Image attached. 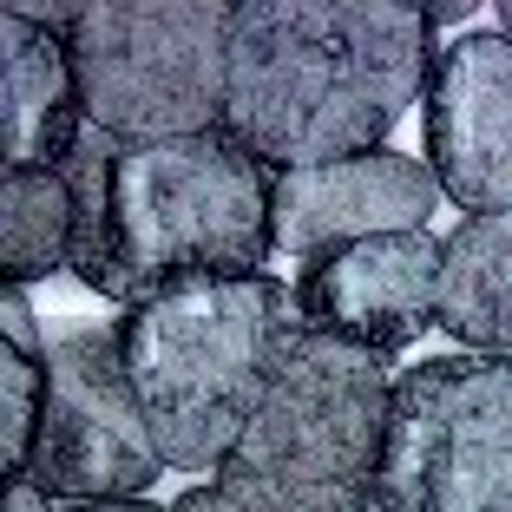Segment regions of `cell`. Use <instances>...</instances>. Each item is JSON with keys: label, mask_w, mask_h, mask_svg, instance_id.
Returning <instances> with one entry per match:
<instances>
[{"label": "cell", "mask_w": 512, "mask_h": 512, "mask_svg": "<svg viewBox=\"0 0 512 512\" xmlns=\"http://www.w3.org/2000/svg\"><path fill=\"white\" fill-rule=\"evenodd\" d=\"M440 53L427 7L401 0H243L224 132L276 178L388 151L394 119L434 86Z\"/></svg>", "instance_id": "obj_1"}, {"label": "cell", "mask_w": 512, "mask_h": 512, "mask_svg": "<svg viewBox=\"0 0 512 512\" xmlns=\"http://www.w3.org/2000/svg\"><path fill=\"white\" fill-rule=\"evenodd\" d=\"M302 335L296 289L276 276L184 283L132 302L119 316V348L165 467H224Z\"/></svg>", "instance_id": "obj_2"}, {"label": "cell", "mask_w": 512, "mask_h": 512, "mask_svg": "<svg viewBox=\"0 0 512 512\" xmlns=\"http://www.w3.org/2000/svg\"><path fill=\"white\" fill-rule=\"evenodd\" d=\"M112 302H145L184 283L263 276L276 250V171L230 132L171 145H119L112 158Z\"/></svg>", "instance_id": "obj_3"}, {"label": "cell", "mask_w": 512, "mask_h": 512, "mask_svg": "<svg viewBox=\"0 0 512 512\" xmlns=\"http://www.w3.org/2000/svg\"><path fill=\"white\" fill-rule=\"evenodd\" d=\"M388 355L335 335H302L270 381L243 440L230 447L224 493L243 512H355L375 499L394 421Z\"/></svg>", "instance_id": "obj_4"}, {"label": "cell", "mask_w": 512, "mask_h": 512, "mask_svg": "<svg viewBox=\"0 0 512 512\" xmlns=\"http://www.w3.org/2000/svg\"><path fill=\"white\" fill-rule=\"evenodd\" d=\"M230 20L217 0H86L66 33L86 119L125 151L224 132Z\"/></svg>", "instance_id": "obj_5"}, {"label": "cell", "mask_w": 512, "mask_h": 512, "mask_svg": "<svg viewBox=\"0 0 512 512\" xmlns=\"http://www.w3.org/2000/svg\"><path fill=\"white\" fill-rule=\"evenodd\" d=\"M388 512H512V355H434L394 388Z\"/></svg>", "instance_id": "obj_6"}, {"label": "cell", "mask_w": 512, "mask_h": 512, "mask_svg": "<svg viewBox=\"0 0 512 512\" xmlns=\"http://www.w3.org/2000/svg\"><path fill=\"white\" fill-rule=\"evenodd\" d=\"M46 407L27 473L60 506H119L138 499L165 453L125 375L119 322H53L46 329Z\"/></svg>", "instance_id": "obj_7"}, {"label": "cell", "mask_w": 512, "mask_h": 512, "mask_svg": "<svg viewBox=\"0 0 512 512\" xmlns=\"http://www.w3.org/2000/svg\"><path fill=\"white\" fill-rule=\"evenodd\" d=\"M440 250H447L440 237L407 230L302 256L296 309L309 335H335L394 362L440 322Z\"/></svg>", "instance_id": "obj_8"}, {"label": "cell", "mask_w": 512, "mask_h": 512, "mask_svg": "<svg viewBox=\"0 0 512 512\" xmlns=\"http://www.w3.org/2000/svg\"><path fill=\"white\" fill-rule=\"evenodd\" d=\"M427 165L467 217L512 211V40L460 33L427 86Z\"/></svg>", "instance_id": "obj_9"}, {"label": "cell", "mask_w": 512, "mask_h": 512, "mask_svg": "<svg viewBox=\"0 0 512 512\" xmlns=\"http://www.w3.org/2000/svg\"><path fill=\"white\" fill-rule=\"evenodd\" d=\"M434 211H440V178L401 151L283 171L276 178V250L316 256L368 237H407V230H427Z\"/></svg>", "instance_id": "obj_10"}, {"label": "cell", "mask_w": 512, "mask_h": 512, "mask_svg": "<svg viewBox=\"0 0 512 512\" xmlns=\"http://www.w3.org/2000/svg\"><path fill=\"white\" fill-rule=\"evenodd\" d=\"M86 132V99L66 33L40 27L27 7H0V151L7 171H60Z\"/></svg>", "instance_id": "obj_11"}, {"label": "cell", "mask_w": 512, "mask_h": 512, "mask_svg": "<svg viewBox=\"0 0 512 512\" xmlns=\"http://www.w3.org/2000/svg\"><path fill=\"white\" fill-rule=\"evenodd\" d=\"M440 335L467 355H512V211H486L440 250Z\"/></svg>", "instance_id": "obj_12"}, {"label": "cell", "mask_w": 512, "mask_h": 512, "mask_svg": "<svg viewBox=\"0 0 512 512\" xmlns=\"http://www.w3.org/2000/svg\"><path fill=\"white\" fill-rule=\"evenodd\" d=\"M73 270V184L60 171H7L0 184V276L27 296Z\"/></svg>", "instance_id": "obj_13"}, {"label": "cell", "mask_w": 512, "mask_h": 512, "mask_svg": "<svg viewBox=\"0 0 512 512\" xmlns=\"http://www.w3.org/2000/svg\"><path fill=\"white\" fill-rule=\"evenodd\" d=\"M0 467L7 480L27 473L33 460V434H40V407H46V355L40 348H20L7 342L0 348Z\"/></svg>", "instance_id": "obj_14"}, {"label": "cell", "mask_w": 512, "mask_h": 512, "mask_svg": "<svg viewBox=\"0 0 512 512\" xmlns=\"http://www.w3.org/2000/svg\"><path fill=\"white\" fill-rule=\"evenodd\" d=\"M7 512H53V499H46V486L33 473H14L7 480Z\"/></svg>", "instance_id": "obj_15"}, {"label": "cell", "mask_w": 512, "mask_h": 512, "mask_svg": "<svg viewBox=\"0 0 512 512\" xmlns=\"http://www.w3.org/2000/svg\"><path fill=\"white\" fill-rule=\"evenodd\" d=\"M171 512H243V506H237V499L224 493V486H197V493H184V499H178Z\"/></svg>", "instance_id": "obj_16"}, {"label": "cell", "mask_w": 512, "mask_h": 512, "mask_svg": "<svg viewBox=\"0 0 512 512\" xmlns=\"http://www.w3.org/2000/svg\"><path fill=\"white\" fill-rule=\"evenodd\" d=\"M60 512H165V506H151V499H119V506H60Z\"/></svg>", "instance_id": "obj_17"}, {"label": "cell", "mask_w": 512, "mask_h": 512, "mask_svg": "<svg viewBox=\"0 0 512 512\" xmlns=\"http://www.w3.org/2000/svg\"><path fill=\"white\" fill-rule=\"evenodd\" d=\"M499 33H506V40H512V0H506V7H499Z\"/></svg>", "instance_id": "obj_18"}, {"label": "cell", "mask_w": 512, "mask_h": 512, "mask_svg": "<svg viewBox=\"0 0 512 512\" xmlns=\"http://www.w3.org/2000/svg\"><path fill=\"white\" fill-rule=\"evenodd\" d=\"M355 512H388V506H381V493H375V499H368V506H355Z\"/></svg>", "instance_id": "obj_19"}]
</instances>
